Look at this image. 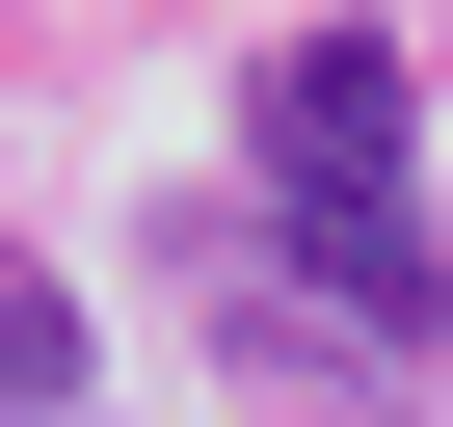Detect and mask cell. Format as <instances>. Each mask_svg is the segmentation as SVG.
<instances>
[{"label":"cell","instance_id":"7a4b0ae2","mask_svg":"<svg viewBox=\"0 0 453 427\" xmlns=\"http://www.w3.org/2000/svg\"><path fill=\"white\" fill-rule=\"evenodd\" d=\"M0 427H81V294L0 268Z\"/></svg>","mask_w":453,"mask_h":427},{"label":"cell","instance_id":"6da1fadb","mask_svg":"<svg viewBox=\"0 0 453 427\" xmlns=\"http://www.w3.org/2000/svg\"><path fill=\"white\" fill-rule=\"evenodd\" d=\"M241 134H267V347H453L426 187H400V27H294Z\"/></svg>","mask_w":453,"mask_h":427}]
</instances>
